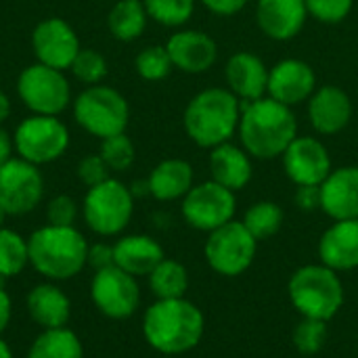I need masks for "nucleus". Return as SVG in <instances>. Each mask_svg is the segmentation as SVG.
<instances>
[{
    "label": "nucleus",
    "instance_id": "9d476101",
    "mask_svg": "<svg viewBox=\"0 0 358 358\" xmlns=\"http://www.w3.org/2000/svg\"><path fill=\"white\" fill-rule=\"evenodd\" d=\"M256 250L258 241L243 227V222L231 220L210 233L206 243V260L216 273L237 277L250 268L256 258Z\"/></svg>",
    "mask_w": 358,
    "mask_h": 358
},
{
    "label": "nucleus",
    "instance_id": "58836bf2",
    "mask_svg": "<svg viewBox=\"0 0 358 358\" xmlns=\"http://www.w3.org/2000/svg\"><path fill=\"white\" fill-rule=\"evenodd\" d=\"M109 168L107 164L103 162V157L99 153H92V155H86L78 162V168H76V174L80 178L82 185H86L88 189L94 187V185H101L103 180L111 178L109 176Z\"/></svg>",
    "mask_w": 358,
    "mask_h": 358
},
{
    "label": "nucleus",
    "instance_id": "4be33fe9",
    "mask_svg": "<svg viewBox=\"0 0 358 358\" xmlns=\"http://www.w3.org/2000/svg\"><path fill=\"white\" fill-rule=\"evenodd\" d=\"M25 308L29 319L42 329L67 327L71 319V300L55 281L34 285L25 296Z\"/></svg>",
    "mask_w": 358,
    "mask_h": 358
},
{
    "label": "nucleus",
    "instance_id": "7ed1b4c3",
    "mask_svg": "<svg viewBox=\"0 0 358 358\" xmlns=\"http://www.w3.org/2000/svg\"><path fill=\"white\" fill-rule=\"evenodd\" d=\"M29 266L46 281H69L86 268L88 241L76 227L44 224L27 237Z\"/></svg>",
    "mask_w": 358,
    "mask_h": 358
},
{
    "label": "nucleus",
    "instance_id": "423d86ee",
    "mask_svg": "<svg viewBox=\"0 0 358 358\" xmlns=\"http://www.w3.org/2000/svg\"><path fill=\"white\" fill-rule=\"evenodd\" d=\"M289 298L302 317L329 321L344 304V285L329 266L308 264L294 273Z\"/></svg>",
    "mask_w": 358,
    "mask_h": 358
},
{
    "label": "nucleus",
    "instance_id": "6e6552de",
    "mask_svg": "<svg viewBox=\"0 0 358 358\" xmlns=\"http://www.w3.org/2000/svg\"><path fill=\"white\" fill-rule=\"evenodd\" d=\"M17 157L44 166L65 155L69 147V130L59 115H36L21 120L13 134Z\"/></svg>",
    "mask_w": 358,
    "mask_h": 358
},
{
    "label": "nucleus",
    "instance_id": "ddd939ff",
    "mask_svg": "<svg viewBox=\"0 0 358 358\" xmlns=\"http://www.w3.org/2000/svg\"><path fill=\"white\" fill-rule=\"evenodd\" d=\"M235 208V193L214 180L193 185L191 191L182 197V218L193 229L206 233H212L231 222Z\"/></svg>",
    "mask_w": 358,
    "mask_h": 358
},
{
    "label": "nucleus",
    "instance_id": "37998d69",
    "mask_svg": "<svg viewBox=\"0 0 358 358\" xmlns=\"http://www.w3.org/2000/svg\"><path fill=\"white\" fill-rule=\"evenodd\" d=\"M4 281L6 279L0 277V338L8 329L10 319H13V302H10V296L4 289Z\"/></svg>",
    "mask_w": 358,
    "mask_h": 358
},
{
    "label": "nucleus",
    "instance_id": "a18cd8bd",
    "mask_svg": "<svg viewBox=\"0 0 358 358\" xmlns=\"http://www.w3.org/2000/svg\"><path fill=\"white\" fill-rule=\"evenodd\" d=\"M8 115H10V99L0 90V124L6 122Z\"/></svg>",
    "mask_w": 358,
    "mask_h": 358
},
{
    "label": "nucleus",
    "instance_id": "f3484780",
    "mask_svg": "<svg viewBox=\"0 0 358 358\" xmlns=\"http://www.w3.org/2000/svg\"><path fill=\"white\" fill-rule=\"evenodd\" d=\"M166 50L172 65L185 73H203L218 59V46L214 38L199 29H182L168 38Z\"/></svg>",
    "mask_w": 358,
    "mask_h": 358
},
{
    "label": "nucleus",
    "instance_id": "a211bd4d",
    "mask_svg": "<svg viewBox=\"0 0 358 358\" xmlns=\"http://www.w3.org/2000/svg\"><path fill=\"white\" fill-rule=\"evenodd\" d=\"M308 19V8L304 0H258L256 23L264 36L271 40H292L296 38Z\"/></svg>",
    "mask_w": 358,
    "mask_h": 358
},
{
    "label": "nucleus",
    "instance_id": "39448f33",
    "mask_svg": "<svg viewBox=\"0 0 358 358\" xmlns=\"http://www.w3.org/2000/svg\"><path fill=\"white\" fill-rule=\"evenodd\" d=\"M73 120L94 138H109L124 134L130 122V107L124 94L111 86H86L73 101Z\"/></svg>",
    "mask_w": 358,
    "mask_h": 358
},
{
    "label": "nucleus",
    "instance_id": "ea45409f",
    "mask_svg": "<svg viewBox=\"0 0 358 358\" xmlns=\"http://www.w3.org/2000/svg\"><path fill=\"white\" fill-rule=\"evenodd\" d=\"M86 266L94 268V273H96V271H103V268H109V266H115V260H113V245H107V243L88 245V260H86Z\"/></svg>",
    "mask_w": 358,
    "mask_h": 358
},
{
    "label": "nucleus",
    "instance_id": "f8f14e48",
    "mask_svg": "<svg viewBox=\"0 0 358 358\" xmlns=\"http://www.w3.org/2000/svg\"><path fill=\"white\" fill-rule=\"evenodd\" d=\"M90 300L103 317L124 321L138 310L141 287L136 277L117 266H109L94 273L90 281Z\"/></svg>",
    "mask_w": 358,
    "mask_h": 358
},
{
    "label": "nucleus",
    "instance_id": "c03bdc74",
    "mask_svg": "<svg viewBox=\"0 0 358 358\" xmlns=\"http://www.w3.org/2000/svg\"><path fill=\"white\" fill-rule=\"evenodd\" d=\"M13 151H15V143H13V136L0 126V166L4 162H8L13 157Z\"/></svg>",
    "mask_w": 358,
    "mask_h": 358
},
{
    "label": "nucleus",
    "instance_id": "de8ad7c7",
    "mask_svg": "<svg viewBox=\"0 0 358 358\" xmlns=\"http://www.w3.org/2000/svg\"><path fill=\"white\" fill-rule=\"evenodd\" d=\"M0 358H13V350H10V346L0 338Z\"/></svg>",
    "mask_w": 358,
    "mask_h": 358
},
{
    "label": "nucleus",
    "instance_id": "5701e85b",
    "mask_svg": "<svg viewBox=\"0 0 358 358\" xmlns=\"http://www.w3.org/2000/svg\"><path fill=\"white\" fill-rule=\"evenodd\" d=\"M319 258L331 271H352L358 266V218L336 220L319 241Z\"/></svg>",
    "mask_w": 358,
    "mask_h": 358
},
{
    "label": "nucleus",
    "instance_id": "7c9ffc66",
    "mask_svg": "<svg viewBox=\"0 0 358 358\" xmlns=\"http://www.w3.org/2000/svg\"><path fill=\"white\" fill-rule=\"evenodd\" d=\"M283 224V210L273 201H258L252 208H248L243 216V227L254 235L256 241L268 239L275 233H279Z\"/></svg>",
    "mask_w": 358,
    "mask_h": 358
},
{
    "label": "nucleus",
    "instance_id": "1a4fd4ad",
    "mask_svg": "<svg viewBox=\"0 0 358 358\" xmlns=\"http://www.w3.org/2000/svg\"><path fill=\"white\" fill-rule=\"evenodd\" d=\"M17 94L36 115H61L71 105V84L65 73L38 61L19 73Z\"/></svg>",
    "mask_w": 358,
    "mask_h": 358
},
{
    "label": "nucleus",
    "instance_id": "09e8293b",
    "mask_svg": "<svg viewBox=\"0 0 358 358\" xmlns=\"http://www.w3.org/2000/svg\"><path fill=\"white\" fill-rule=\"evenodd\" d=\"M4 220H6V212H4L2 206H0V227H4Z\"/></svg>",
    "mask_w": 358,
    "mask_h": 358
},
{
    "label": "nucleus",
    "instance_id": "c9c22d12",
    "mask_svg": "<svg viewBox=\"0 0 358 358\" xmlns=\"http://www.w3.org/2000/svg\"><path fill=\"white\" fill-rule=\"evenodd\" d=\"M325 340H327V321L304 317L294 331V344L302 355H317L325 346Z\"/></svg>",
    "mask_w": 358,
    "mask_h": 358
},
{
    "label": "nucleus",
    "instance_id": "6ab92c4d",
    "mask_svg": "<svg viewBox=\"0 0 358 358\" xmlns=\"http://www.w3.org/2000/svg\"><path fill=\"white\" fill-rule=\"evenodd\" d=\"M352 117V101L350 96L334 86L325 84L313 92L308 99V120L310 126L325 136L342 132Z\"/></svg>",
    "mask_w": 358,
    "mask_h": 358
},
{
    "label": "nucleus",
    "instance_id": "4468645a",
    "mask_svg": "<svg viewBox=\"0 0 358 358\" xmlns=\"http://www.w3.org/2000/svg\"><path fill=\"white\" fill-rule=\"evenodd\" d=\"M80 48L76 29L61 17H46L31 31V50L42 65L65 71L71 67Z\"/></svg>",
    "mask_w": 358,
    "mask_h": 358
},
{
    "label": "nucleus",
    "instance_id": "0eeeda50",
    "mask_svg": "<svg viewBox=\"0 0 358 358\" xmlns=\"http://www.w3.org/2000/svg\"><path fill=\"white\" fill-rule=\"evenodd\" d=\"M132 214L134 195L130 187L115 178H107L101 185L90 187L82 201V216L86 227L101 237L120 235L130 224Z\"/></svg>",
    "mask_w": 358,
    "mask_h": 358
},
{
    "label": "nucleus",
    "instance_id": "2f4dec72",
    "mask_svg": "<svg viewBox=\"0 0 358 358\" xmlns=\"http://www.w3.org/2000/svg\"><path fill=\"white\" fill-rule=\"evenodd\" d=\"M149 19L166 27L185 25L195 10V0H143Z\"/></svg>",
    "mask_w": 358,
    "mask_h": 358
},
{
    "label": "nucleus",
    "instance_id": "a19ab883",
    "mask_svg": "<svg viewBox=\"0 0 358 358\" xmlns=\"http://www.w3.org/2000/svg\"><path fill=\"white\" fill-rule=\"evenodd\" d=\"M296 206L304 212L321 208V185H300L296 193Z\"/></svg>",
    "mask_w": 358,
    "mask_h": 358
},
{
    "label": "nucleus",
    "instance_id": "49530a36",
    "mask_svg": "<svg viewBox=\"0 0 358 358\" xmlns=\"http://www.w3.org/2000/svg\"><path fill=\"white\" fill-rule=\"evenodd\" d=\"M130 191H132L134 197H138V195H151V193H149V182H147V180H136V182L130 187Z\"/></svg>",
    "mask_w": 358,
    "mask_h": 358
},
{
    "label": "nucleus",
    "instance_id": "e433bc0d",
    "mask_svg": "<svg viewBox=\"0 0 358 358\" xmlns=\"http://www.w3.org/2000/svg\"><path fill=\"white\" fill-rule=\"evenodd\" d=\"M304 2L313 19L329 25L342 23L350 15L355 4V0H304Z\"/></svg>",
    "mask_w": 358,
    "mask_h": 358
},
{
    "label": "nucleus",
    "instance_id": "f257e3e1",
    "mask_svg": "<svg viewBox=\"0 0 358 358\" xmlns=\"http://www.w3.org/2000/svg\"><path fill=\"white\" fill-rule=\"evenodd\" d=\"M237 134L252 157L273 159L283 155L289 143L298 136V120L292 107L271 96H262L258 101L241 103Z\"/></svg>",
    "mask_w": 358,
    "mask_h": 358
},
{
    "label": "nucleus",
    "instance_id": "c756f323",
    "mask_svg": "<svg viewBox=\"0 0 358 358\" xmlns=\"http://www.w3.org/2000/svg\"><path fill=\"white\" fill-rule=\"evenodd\" d=\"M29 264L27 239L17 231L0 227V277L10 279L25 271Z\"/></svg>",
    "mask_w": 358,
    "mask_h": 358
},
{
    "label": "nucleus",
    "instance_id": "79ce46f5",
    "mask_svg": "<svg viewBox=\"0 0 358 358\" xmlns=\"http://www.w3.org/2000/svg\"><path fill=\"white\" fill-rule=\"evenodd\" d=\"M201 4L212 10L214 15H220V17H229V15H235L239 13L248 0H201Z\"/></svg>",
    "mask_w": 358,
    "mask_h": 358
},
{
    "label": "nucleus",
    "instance_id": "f03ea898",
    "mask_svg": "<svg viewBox=\"0 0 358 358\" xmlns=\"http://www.w3.org/2000/svg\"><path fill=\"white\" fill-rule=\"evenodd\" d=\"M201 310L185 300H157L145 310L143 336L147 344L162 355H182L193 350L203 338Z\"/></svg>",
    "mask_w": 358,
    "mask_h": 358
},
{
    "label": "nucleus",
    "instance_id": "393cba45",
    "mask_svg": "<svg viewBox=\"0 0 358 358\" xmlns=\"http://www.w3.org/2000/svg\"><path fill=\"white\" fill-rule=\"evenodd\" d=\"M210 172L212 180L227 187L229 191H239L252 180V162L250 153L237 145L222 143L210 153Z\"/></svg>",
    "mask_w": 358,
    "mask_h": 358
},
{
    "label": "nucleus",
    "instance_id": "c85d7f7f",
    "mask_svg": "<svg viewBox=\"0 0 358 358\" xmlns=\"http://www.w3.org/2000/svg\"><path fill=\"white\" fill-rule=\"evenodd\" d=\"M149 287L157 300H174L185 298L189 289V273L187 268L176 262L164 258L149 275Z\"/></svg>",
    "mask_w": 358,
    "mask_h": 358
},
{
    "label": "nucleus",
    "instance_id": "2eb2a0df",
    "mask_svg": "<svg viewBox=\"0 0 358 358\" xmlns=\"http://www.w3.org/2000/svg\"><path fill=\"white\" fill-rule=\"evenodd\" d=\"M281 157H283L285 174L298 187L321 185L331 174L329 151L315 136H296Z\"/></svg>",
    "mask_w": 358,
    "mask_h": 358
},
{
    "label": "nucleus",
    "instance_id": "9b49d317",
    "mask_svg": "<svg viewBox=\"0 0 358 358\" xmlns=\"http://www.w3.org/2000/svg\"><path fill=\"white\" fill-rule=\"evenodd\" d=\"M44 199V176L40 166L10 157L0 166V206L6 216H25Z\"/></svg>",
    "mask_w": 358,
    "mask_h": 358
},
{
    "label": "nucleus",
    "instance_id": "dca6fc26",
    "mask_svg": "<svg viewBox=\"0 0 358 358\" xmlns=\"http://www.w3.org/2000/svg\"><path fill=\"white\" fill-rule=\"evenodd\" d=\"M317 90V73L302 59H283L268 71L266 94L287 107L300 105Z\"/></svg>",
    "mask_w": 358,
    "mask_h": 358
},
{
    "label": "nucleus",
    "instance_id": "f704fd0d",
    "mask_svg": "<svg viewBox=\"0 0 358 358\" xmlns=\"http://www.w3.org/2000/svg\"><path fill=\"white\" fill-rule=\"evenodd\" d=\"M69 69H71V73H73V78L78 82H82L86 86H94V84H101L105 80L107 61L94 48H80V52L76 55Z\"/></svg>",
    "mask_w": 358,
    "mask_h": 358
},
{
    "label": "nucleus",
    "instance_id": "4c0bfd02",
    "mask_svg": "<svg viewBox=\"0 0 358 358\" xmlns=\"http://www.w3.org/2000/svg\"><path fill=\"white\" fill-rule=\"evenodd\" d=\"M78 203L69 195H55L46 206V224L52 227H76L78 220Z\"/></svg>",
    "mask_w": 358,
    "mask_h": 358
},
{
    "label": "nucleus",
    "instance_id": "b1692460",
    "mask_svg": "<svg viewBox=\"0 0 358 358\" xmlns=\"http://www.w3.org/2000/svg\"><path fill=\"white\" fill-rule=\"evenodd\" d=\"M164 258L162 245L149 235H126L113 243L115 266L132 277H149Z\"/></svg>",
    "mask_w": 358,
    "mask_h": 358
},
{
    "label": "nucleus",
    "instance_id": "72a5a7b5",
    "mask_svg": "<svg viewBox=\"0 0 358 358\" xmlns=\"http://www.w3.org/2000/svg\"><path fill=\"white\" fill-rule=\"evenodd\" d=\"M99 155L103 157V162L107 164L109 170H113V172H126L134 164L136 151H134V143L124 132V134H115V136L103 138L101 141Z\"/></svg>",
    "mask_w": 358,
    "mask_h": 358
},
{
    "label": "nucleus",
    "instance_id": "412c9836",
    "mask_svg": "<svg viewBox=\"0 0 358 358\" xmlns=\"http://www.w3.org/2000/svg\"><path fill=\"white\" fill-rule=\"evenodd\" d=\"M321 210L334 220L358 218V166L331 170L321 182Z\"/></svg>",
    "mask_w": 358,
    "mask_h": 358
},
{
    "label": "nucleus",
    "instance_id": "aec40b11",
    "mask_svg": "<svg viewBox=\"0 0 358 358\" xmlns=\"http://www.w3.org/2000/svg\"><path fill=\"white\" fill-rule=\"evenodd\" d=\"M268 67L264 61L248 50L235 52L229 57L224 67V78L229 84V90L241 101H258L266 94L268 88Z\"/></svg>",
    "mask_w": 358,
    "mask_h": 358
},
{
    "label": "nucleus",
    "instance_id": "bb28decb",
    "mask_svg": "<svg viewBox=\"0 0 358 358\" xmlns=\"http://www.w3.org/2000/svg\"><path fill=\"white\" fill-rule=\"evenodd\" d=\"M147 21L149 15L143 0H117L107 15L109 34L120 42H132L141 38Z\"/></svg>",
    "mask_w": 358,
    "mask_h": 358
},
{
    "label": "nucleus",
    "instance_id": "a878e982",
    "mask_svg": "<svg viewBox=\"0 0 358 358\" xmlns=\"http://www.w3.org/2000/svg\"><path fill=\"white\" fill-rule=\"evenodd\" d=\"M147 182H149V193L157 201L182 199L193 187V168L185 159L170 157L159 162L151 170Z\"/></svg>",
    "mask_w": 358,
    "mask_h": 358
},
{
    "label": "nucleus",
    "instance_id": "cd10ccee",
    "mask_svg": "<svg viewBox=\"0 0 358 358\" xmlns=\"http://www.w3.org/2000/svg\"><path fill=\"white\" fill-rule=\"evenodd\" d=\"M25 358H84V346L78 334L69 327L42 329Z\"/></svg>",
    "mask_w": 358,
    "mask_h": 358
},
{
    "label": "nucleus",
    "instance_id": "473e14b6",
    "mask_svg": "<svg viewBox=\"0 0 358 358\" xmlns=\"http://www.w3.org/2000/svg\"><path fill=\"white\" fill-rule=\"evenodd\" d=\"M134 69H136V73L143 80H147V82H159V80H164V78L170 76V71L174 69V65H172V59H170L166 46L151 44V46H145L136 55Z\"/></svg>",
    "mask_w": 358,
    "mask_h": 358
},
{
    "label": "nucleus",
    "instance_id": "20e7f679",
    "mask_svg": "<svg viewBox=\"0 0 358 358\" xmlns=\"http://www.w3.org/2000/svg\"><path fill=\"white\" fill-rule=\"evenodd\" d=\"M241 120V101L229 88H206L197 92L182 113L187 136L203 149L229 143Z\"/></svg>",
    "mask_w": 358,
    "mask_h": 358
}]
</instances>
